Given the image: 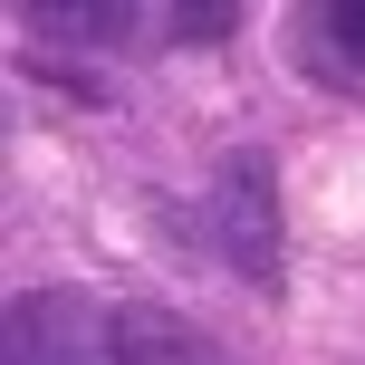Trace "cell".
<instances>
[{
    "mask_svg": "<svg viewBox=\"0 0 365 365\" xmlns=\"http://www.w3.org/2000/svg\"><path fill=\"white\" fill-rule=\"evenodd\" d=\"M96 346L106 365H240L212 327H192L182 308H154V298H115L96 317Z\"/></svg>",
    "mask_w": 365,
    "mask_h": 365,
    "instance_id": "obj_3",
    "label": "cell"
},
{
    "mask_svg": "<svg viewBox=\"0 0 365 365\" xmlns=\"http://www.w3.org/2000/svg\"><path fill=\"white\" fill-rule=\"evenodd\" d=\"M29 38H48L58 58L68 48H135V38H145V10H135V0H29Z\"/></svg>",
    "mask_w": 365,
    "mask_h": 365,
    "instance_id": "obj_5",
    "label": "cell"
},
{
    "mask_svg": "<svg viewBox=\"0 0 365 365\" xmlns=\"http://www.w3.org/2000/svg\"><path fill=\"white\" fill-rule=\"evenodd\" d=\"M96 317L77 289H19L10 298V336H0V365H106L96 346Z\"/></svg>",
    "mask_w": 365,
    "mask_h": 365,
    "instance_id": "obj_2",
    "label": "cell"
},
{
    "mask_svg": "<svg viewBox=\"0 0 365 365\" xmlns=\"http://www.w3.org/2000/svg\"><path fill=\"white\" fill-rule=\"evenodd\" d=\"M240 19H250V0H173L154 29H164V48H221V38H240Z\"/></svg>",
    "mask_w": 365,
    "mask_h": 365,
    "instance_id": "obj_7",
    "label": "cell"
},
{
    "mask_svg": "<svg viewBox=\"0 0 365 365\" xmlns=\"http://www.w3.org/2000/svg\"><path fill=\"white\" fill-rule=\"evenodd\" d=\"M298 77L327 96H365V0H327L298 19Z\"/></svg>",
    "mask_w": 365,
    "mask_h": 365,
    "instance_id": "obj_4",
    "label": "cell"
},
{
    "mask_svg": "<svg viewBox=\"0 0 365 365\" xmlns=\"http://www.w3.org/2000/svg\"><path fill=\"white\" fill-rule=\"evenodd\" d=\"M202 250L221 269H240L259 298L289 269V202H279V154L269 145H231L202 182Z\"/></svg>",
    "mask_w": 365,
    "mask_h": 365,
    "instance_id": "obj_1",
    "label": "cell"
},
{
    "mask_svg": "<svg viewBox=\"0 0 365 365\" xmlns=\"http://www.w3.org/2000/svg\"><path fill=\"white\" fill-rule=\"evenodd\" d=\"M19 77H29L38 96H58V106H87V115H106V106H115V77L77 68V58H58V48H29V58H19Z\"/></svg>",
    "mask_w": 365,
    "mask_h": 365,
    "instance_id": "obj_6",
    "label": "cell"
}]
</instances>
